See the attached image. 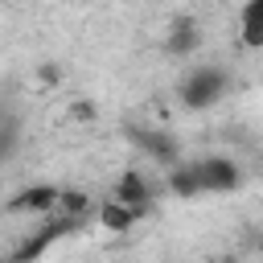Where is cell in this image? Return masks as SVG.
<instances>
[{"mask_svg": "<svg viewBox=\"0 0 263 263\" xmlns=\"http://www.w3.org/2000/svg\"><path fill=\"white\" fill-rule=\"evenodd\" d=\"M37 78H41V82H58V78H62L58 62H41V66H37Z\"/></svg>", "mask_w": 263, "mask_h": 263, "instance_id": "obj_11", "label": "cell"}, {"mask_svg": "<svg viewBox=\"0 0 263 263\" xmlns=\"http://www.w3.org/2000/svg\"><path fill=\"white\" fill-rule=\"evenodd\" d=\"M90 214H95L99 230H111V234H127V230H136V222L144 218L140 210H132V205H119L115 197H99Z\"/></svg>", "mask_w": 263, "mask_h": 263, "instance_id": "obj_7", "label": "cell"}, {"mask_svg": "<svg viewBox=\"0 0 263 263\" xmlns=\"http://www.w3.org/2000/svg\"><path fill=\"white\" fill-rule=\"evenodd\" d=\"M25 148V119L16 111H0V164L16 160Z\"/></svg>", "mask_w": 263, "mask_h": 263, "instance_id": "obj_9", "label": "cell"}, {"mask_svg": "<svg viewBox=\"0 0 263 263\" xmlns=\"http://www.w3.org/2000/svg\"><path fill=\"white\" fill-rule=\"evenodd\" d=\"M201 41H205L201 21H197L193 12H177V16L164 25V41H160V49H164V58H173V62H189V58H197Z\"/></svg>", "mask_w": 263, "mask_h": 263, "instance_id": "obj_4", "label": "cell"}, {"mask_svg": "<svg viewBox=\"0 0 263 263\" xmlns=\"http://www.w3.org/2000/svg\"><path fill=\"white\" fill-rule=\"evenodd\" d=\"M107 197H115L119 205H132V210H140V214L148 218L152 205H156V197H160V185H156L144 168H123V173L115 177V185H111Z\"/></svg>", "mask_w": 263, "mask_h": 263, "instance_id": "obj_5", "label": "cell"}, {"mask_svg": "<svg viewBox=\"0 0 263 263\" xmlns=\"http://www.w3.org/2000/svg\"><path fill=\"white\" fill-rule=\"evenodd\" d=\"M127 140H132L152 164H160V168H173V164L185 160V148H181V140H177L168 127H156V123H127Z\"/></svg>", "mask_w": 263, "mask_h": 263, "instance_id": "obj_3", "label": "cell"}, {"mask_svg": "<svg viewBox=\"0 0 263 263\" xmlns=\"http://www.w3.org/2000/svg\"><path fill=\"white\" fill-rule=\"evenodd\" d=\"M238 41H242V49H263V0H242Z\"/></svg>", "mask_w": 263, "mask_h": 263, "instance_id": "obj_8", "label": "cell"}, {"mask_svg": "<svg viewBox=\"0 0 263 263\" xmlns=\"http://www.w3.org/2000/svg\"><path fill=\"white\" fill-rule=\"evenodd\" d=\"M58 189L53 181H33L25 189H16L8 201H4V214H29V218H49L53 205H58Z\"/></svg>", "mask_w": 263, "mask_h": 263, "instance_id": "obj_6", "label": "cell"}, {"mask_svg": "<svg viewBox=\"0 0 263 263\" xmlns=\"http://www.w3.org/2000/svg\"><path fill=\"white\" fill-rule=\"evenodd\" d=\"M230 82L234 78H230V70L222 62H197V66H189L181 74L177 99H181L185 111H210V107H218L230 95Z\"/></svg>", "mask_w": 263, "mask_h": 263, "instance_id": "obj_1", "label": "cell"}, {"mask_svg": "<svg viewBox=\"0 0 263 263\" xmlns=\"http://www.w3.org/2000/svg\"><path fill=\"white\" fill-rule=\"evenodd\" d=\"M90 210H95V197H90L86 189H74V185L58 189V205H53V214L74 218V222H86V218H90Z\"/></svg>", "mask_w": 263, "mask_h": 263, "instance_id": "obj_10", "label": "cell"}, {"mask_svg": "<svg viewBox=\"0 0 263 263\" xmlns=\"http://www.w3.org/2000/svg\"><path fill=\"white\" fill-rule=\"evenodd\" d=\"M214 263H238V259H214Z\"/></svg>", "mask_w": 263, "mask_h": 263, "instance_id": "obj_12", "label": "cell"}, {"mask_svg": "<svg viewBox=\"0 0 263 263\" xmlns=\"http://www.w3.org/2000/svg\"><path fill=\"white\" fill-rule=\"evenodd\" d=\"M185 164H189V173H193L197 193H234V189H242V181H247L242 164H238L234 156H226V152H205V156H193V160H185Z\"/></svg>", "mask_w": 263, "mask_h": 263, "instance_id": "obj_2", "label": "cell"}]
</instances>
